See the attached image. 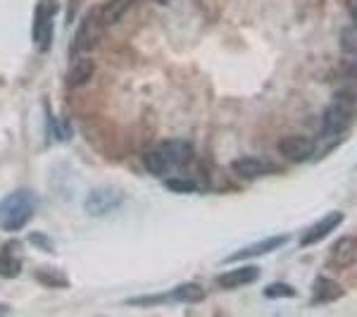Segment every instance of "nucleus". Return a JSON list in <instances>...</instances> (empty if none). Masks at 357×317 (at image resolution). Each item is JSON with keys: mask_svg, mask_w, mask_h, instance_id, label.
Wrapping results in <instances>:
<instances>
[{"mask_svg": "<svg viewBox=\"0 0 357 317\" xmlns=\"http://www.w3.org/2000/svg\"><path fill=\"white\" fill-rule=\"evenodd\" d=\"M193 160V146L188 141H165L143 155V165L155 177H162L172 170H181Z\"/></svg>", "mask_w": 357, "mask_h": 317, "instance_id": "obj_1", "label": "nucleus"}, {"mask_svg": "<svg viewBox=\"0 0 357 317\" xmlns=\"http://www.w3.org/2000/svg\"><path fill=\"white\" fill-rule=\"evenodd\" d=\"M38 207V198L29 189H20V191L8 193L0 200V229L5 232H20L31 222L33 212Z\"/></svg>", "mask_w": 357, "mask_h": 317, "instance_id": "obj_2", "label": "nucleus"}, {"mask_svg": "<svg viewBox=\"0 0 357 317\" xmlns=\"http://www.w3.org/2000/svg\"><path fill=\"white\" fill-rule=\"evenodd\" d=\"M57 0H38L36 15H33V43L41 53H48L53 43V22L57 15Z\"/></svg>", "mask_w": 357, "mask_h": 317, "instance_id": "obj_3", "label": "nucleus"}, {"mask_svg": "<svg viewBox=\"0 0 357 317\" xmlns=\"http://www.w3.org/2000/svg\"><path fill=\"white\" fill-rule=\"evenodd\" d=\"M169 301H174V303H203L205 301V289L193 281V284L176 286L174 291L165 293V296H138V298H134V301H129V303H134V305H158V303H169Z\"/></svg>", "mask_w": 357, "mask_h": 317, "instance_id": "obj_4", "label": "nucleus"}, {"mask_svg": "<svg viewBox=\"0 0 357 317\" xmlns=\"http://www.w3.org/2000/svg\"><path fill=\"white\" fill-rule=\"evenodd\" d=\"M102 29H105V24L100 22L98 10L86 15L77 29V34H74V43H72L74 50H77V53H89V50H93L102 38Z\"/></svg>", "mask_w": 357, "mask_h": 317, "instance_id": "obj_5", "label": "nucleus"}, {"mask_svg": "<svg viewBox=\"0 0 357 317\" xmlns=\"http://www.w3.org/2000/svg\"><path fill=\"white\" fill-rule=\"evenodd\" d=\"M343 222V212L333 210L329 215H324L321 220H317L312 227H307L301 236V249H310V246H317L319 241H324L338 224Z\"/></svg>", "mask_w": 357, "mask_h": 317, "instance_id": "obj_6", "label": "nucleus"}, {"mask_svg": "<svg viewBox=\"0 0 357 317\" xmlns=\"http://www.w3.org/2000/svg\"><path fill=\"white\" fill-rule=\"evenodd\" d=\"M314 141L310 136H301V134H293V136H286L279 141V151L284 155L286 160L291 163H305L314 155Z\"/></svg>", "mask_w": 357, "mask_h": 317, "instance_id": "obj_7", "label": "nucleus"}, {"mask_svg": "<svg viewBox=\"0 0 357 317\" xmlns=\"http://www.w3.org/2000/svg\"><path fill=\"white\" fill-rule=\"evenodd\" d=\"M289 241V236L279 234V236H269V239H262V241H255V244L245 246V249L231 253L224 263H241V260H252V258H260V256H267V253H274L276 249Z\"/></svg>", "mask_w": 357, "mask_h": 317, "instance_id": "obj_8", "label": "nucleus"}, {"mask_svg": "<svg viewBox=\"0 0 357 317\" xmlns=\"http://www.w3.org/2000/svg\"><path fill=\"white\" fill-rule=\"evenodd\" d=\"M355 263H357V236H341V239L331 246L329 265L336 270H345Z\"/></svg>", "mask_w": 357, "mask_h": 317, "instance_id": "obj_9", "label": "nucleus"}, {"mask_svg": "<svg viewBox=\"0 0 357 317\" xmlns=\"http://www.w3.org/2000/svg\"><path fill=\"white\" fill-rule=\"evenodd\" d=\"M260 279V267L257 265H245V267H236L231 272H224L217 277V284L222 289H238V286L255 284Z\"/></svg>", "mask_w": 357, "mask_h": 317, "instance_id": "obj_10", "label": "nucleus"}, {"mask_svg": "<svg viewBox=\"0 0 357 317\" xmlns=\"http://www.w3.org/2000/svg\"><path fill=\"white\" fill-rule=\"evenodd\" d=\"M119 205V193L112 191V189H96V191L89 193L86 198V210L89 215H105V212L114 210Z\"/></svg>", "mask_w": 357, "mask_h": 317, "instance_id": "obj_11", "label": "nucleus"}, {"mask_svg": "<svg viewBox=\"0 0 357 317\" xmlns=\"http://www.w3.org/2000/svg\"><path fill=\"white\" fill-rule=\"evenodd\" d=\"M231 170H234V175L241 177V179H257V177L269 175L272 167L260 158H238L231 163Z\"/></svg>", "mask_w": 357, "mask_h": 317, "instance_id": "obj_12", "label": "nucleus"}, {"mask_svg": "<svg viewBox=\"0 0 357 317\" xmlns=\"http://www.w3.org/2000/svg\"><path fill=\"white\" fill-rule=\"evenodd\" d=\"M343 296V289L336 284L333 279H326L324 274H319L314 279V286H312V303L319 305V303H333Z\"/></svg>", "mask_w": 357, "mask_h": 317, "instance_id": "obj_13", "label": "nucleus"}, {"mask_svg": "<svg viewBox=\"0 0 357 317\" xmlns=\"http://www.w3.org/2000/svg\"><path fill=\"white\" fill-rule=\"evenodd\" d=\"M136 0H107L105 5H102L100 10H98V15H100V22L105 27H112L117 24L122 17L129 13L131 8H134Z\"/></svg>", "mask_w": 357, "mask_h": 317, "instance_id": "obj_14", "label": "nucleus"}, {"mask_svg": "<svg viewBox=\"0 0 357 317\" xmlns=\"http://www.w3.org/2000/svg\"><path fill=\"white\" fill-rule=\"evenodd\" d=\"M341 50L348 62V72L357 79V27H345L341 31Z\"/></svg>", "mask_w": 357, "mask_h": 317, "instance_id": "obj_15", "label": "nucleus"}, {"mask_svg": "<svg viewBox=\"0 0 357 317\" xmlns=\"http://www.w3.org/2000/svg\"><path fill=\"white\" fill-rule=\"evenodd\" d=\"M93 69L96 65L91 60H77L72 65V69H69V74H67V84H69V89H82L84 84H89L91 82V77H93Z\"/></svg>", "mask_w": 357, "mask_h": 317, "instance_id": "obj_16", "label": "nucleus"}, {"mask_svg": "<svg viewBox=\"0 0 357 317\" xmlns=\"http://www.w3.org/2000/svg\"><path fill=\"white\" fill-rule=\"evenodd\" d=\"M22 272V260L20 256H15L13 253V246H5L3 251H0V277H8V279H13Z\"/></svg>", "mask_w": 357, "mask_h": 317, "instance_id": "obj_17", "label": "nucleus"}, {"mask_svg": "<svg viewBox=\"0 0 357 317\" xmlns=\"http://www.w3.org/2000/svg\"><path fill=\"white\" fill-rule=\"evenodd\" d=\"M262 293H264V298H296L298 296V291L293 289L291 284H286V281H274V284H269Z\"/></svg>", "mask_w": 357, "mask_h": 317, "instance_id": "obj_18", "label": "nucleus"}, {"mask_svg": "<svg viewBox=\"0 0 357 317\" xmlns=\"http://www.w3.org/2000/svg\"><path fill=\"white\" fill-rule=\"evenodd\" d=\"M165 186L169 189V191H176V193H195V191H198V186H195L193 182H188V179H176V177L167 179V182H165Z\"/></svg>", "mask_w": 357, "mask_h": 317, "instance_id": "obj_19", "label": "nucleus"}, {"mask_svg": "<svg viewBox=\"0 0 357 317\" xmlns=\"http://www.w3.org/2000/svg\"><path fill=\"white\" fill-rule=\"evenodd\" d=\"M345 8H348V15L353 20V24L357 27V0H345Z\"/></svg>", "mask_w": 357, "mask_h": 317, "instance_id": "obj_20", "label": "nucleus"}, {"mask_svg": "<svg viewBox=\"0 0 357 317\" xmlns=\"http://www.w3.org/2000/svg\"><path fill=\"white\" fill-rule=\"evenodd\" d=\"M0 313H10V308L8 305H0Z\"/></svg>", "mask_w": 357, "mask_h": 317, "instance_id": "obj_21", "label": "nucleus"}, {"mask_svg": "<svg viewBox=\"0 0 357 317\" xmlns=\"http://www.w3.org/2000/svg\"><path fill=\"white\" fill-rule=\"evenodd\" d=\"M158 3H169V0H158Z\"/></svg>", "mask_w": 357, "mask_h": 317, "instance_id": "obj_22", "label": "nucleus"}]
</instances>
